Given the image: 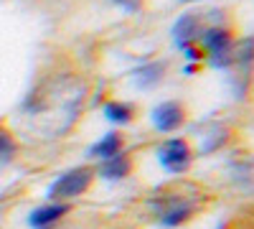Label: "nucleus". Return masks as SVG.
I'll use <instances>...</instances> for the list:
<instances>
[{"mask_svg":"<svg viewBox=\"0 0 254 229\" xmlns=\"http://www.w3.org/2000/svg\"><path fill=\"white\" fill-rule=\"evenodd\" d=\"M183 54H186L188 61H193V64H203V61H206V51H203L198 44H188V46H183Z\"/></svg>","mask_w":254,"mask_h":229,"instance_id":"ddd939ff","label":"nucleus"},{"mask_svg":"<svg viewBox=\"0 0 254 229\" xmlns=\"http://www.w3.org/2000/svg\"><path fill=\"white\" fill-rule=\"evenodd\" d=\"M13 153H15V140L5 130H0V158H10Z\"/></svg>","mask_w":254,"mask_h":229,"instance_id":"4468645a","label":"nucleus"},{"mask_svg":"<svg viewBox=\"0 0 254 229\" xmlns=\"http://www.w3.org/2000/svg\"><path fill=\"white\" fill-rule=\"evenodd\" d=\"M130 173H132V158L125 153H117L107 160H102L99 165V176L107 181H120V178H127Z\"/></svg>","mask_w":254,"mask_h":229,"instance_id":"0eeeda50","label":"nucleus"},{"mask_svg":"<svg viewBox=\"0 0 254 229\" xmlns=\"http://www.w3.org/2000/svg\"><path fill=\"white\" fill-rule=\"evenodd\" d=\"M137 115V107L132 102H122V99H112L104 105V117L115 125H130Z\"/></svg>","mask_w":254,"mask_h":229,"instance_id":"1a4fd4ad","label":"nucleus"},{"mask_svg":"<svg viewBox=\"0 0 254 229\" xmlns=\"http://www.w3.org/2000/svg\"><path fill=\"white\" fill-rule=\"evenodd\" d=\"M69 209H71V206L66 201H54V204H46V206H38V209L31 212L28 224L33 229H51L61 217L69 214Z\"/></svg>","mask_w":254,"mask_h":229,"instance_id":"423d86ee","label":"nucleus"},{"mask_svg":"<svg viewBox=\"0 0 254 229\" xmlns=\"http://www.w3.org/2000/svg\"><path fill=\"white\" fill-rule=\"evenodd\" d=\"M186 107L181 105L178 99H165V102H160L158 107H153V112H150V122H153V128L158 130V133H176V130H181L183 128V122H186Z\"/></svg>","mask_w":254,"mask_h":229,"instance_id":"20e7f679","label":"nucleus"},{"mask_svg":"<svg viewBox=\"0 0 254 229\" xmlns=\"http://www.w3.org/2000/svg\"><path fill=\"white\" fill-rule=\"evenodd\" d=\"M254 64V36L231 44V67L249 69Z\"/></svg>","mask_w":254,"mask_h":229,"instance_id":"9d476101","label":"nucleus"},{"mask_svg":"<svg viewBox=\"0 0 254 229\" xmlns=\"http://www.w3.org/2000/svg\"><path fill=\"white\" fill-rule=\"evenodd\" d=\"M165 69H168L165 61H150V64H145V67H140V69L135 72V79H137V84H140L142 89L155 87L158 81L165 76Z\"/></svg>","mask_w":254,"mask_h":229,"instance_id":"9b49d317","label":"nucleus"},{"mask_svg":"<svg viewBox=\"0 0 254 229\" xmlns=\"http://www.w3.org/2000/svg\"><path fill=\"white\" fill-rule=\"evenodd\" d=\"M94 181V171L89 165H79V168H71L66 173H61L51 186H49V199L51 201H69L81 196L84 191L92 186Z\"/></svg>","mask_w":254,"mask_h":229,"instance_id":"f03ea898","label":"nucleus"},{"mask_svg":"<svg viewBox=\"0 0 254 229\" xmlns=\"http://www.w3.org/2000/svg\"><path fill=\"white\" fill-rule=\"evenodd\" d=\"M203 28H206L203 15H198V13H183L176 20V26H173V41H176V46L183 49L188 44H198V36H201Z\"/></svg>","mask_w":254,"mask_h":229,"instance_id":"39448f33","label":"nucleus"},{"mask_svg":"<svg viewBox=\"0 0 254 229\" xmlns=\"http://www.w3.org/2000/svg\"><path fill=\"white\" fill-rule=\"evenodd\" d=\"M122 145H125V140H122V135L120 133H104L92 148H89V158H94V160H107V158H112V155H117V153H122Z\"/></svg>","mask_w":254,"mask_h":229,"instance_id":"6e6552de","label":"nucleus"},{"mask_svg":"<svg viewBox=\"0 0 254 229\" xmlns=\"http://www.w3.org/2000/svg\"><path fill=\"white\" fill-rule=\"evenodd\" d=\"M231 44H234V33L224 26H206L198 36V46L206 51V61L214 69L231 67Z\"/></svg>","mask_w":254,"mask_h":229,"instance_id":"f257e3e1","label":"nucleus"},{"mask_svg":"<svg viewBox=\"0 0 254 229\" xmlns=\"http://www.w3.org/2000/svg\"><path fill=\"white\" fill-rule=\"evenodd\" d=\"M183 3H196V0H183Z\"/></svg>","mask_w":254,"mask_h":229,"instance_id":"dca6fc26","label":"nucleus"},{"mask_svg":"<svg viewBox=\"0 0 254 229\" xmlns=\"http://www.w3.org/2000/svg\"><path fill=\"white\" fill-rule=\"evenodd\" d=\"M158 160L168 173H186L190 160H193V151H190L188 140L183 138H171L158 148Z\"/></svg>","mask_w":254,"mask_h":229,"instance_id":"7ed1b4c3","label":"nucleus"},{"mask_svg":"<svg viewBox=\"0 0 254 229\" xmlns=\"http://www.w3.org/2000/svg\"><path fill=\"white\" fill-rule=\"evenodd\" d=\"M115 3H117V5H122L125 10H137L142 0H115Z\"/></svg>","mask_w":254,"mask_h":229,"instance_id":"2eb2a0df","label":"nucleus"},{"mask_svg":"<svg viewBox=\"0 0 254 229\" xmlns=\"http://www.w3.org/2000/svg\"><path fill=\"white\" fill-rule=\"evenodd\" d=\"M193 217V206L188 204H178V206H171V209H165L160 214V224L163 227H181L183 222H188Z\"/></svg>","mask_w":254,"mask_h":229,"instance_id":"f8f14e48","label":"nucleus"}]
</instances>
